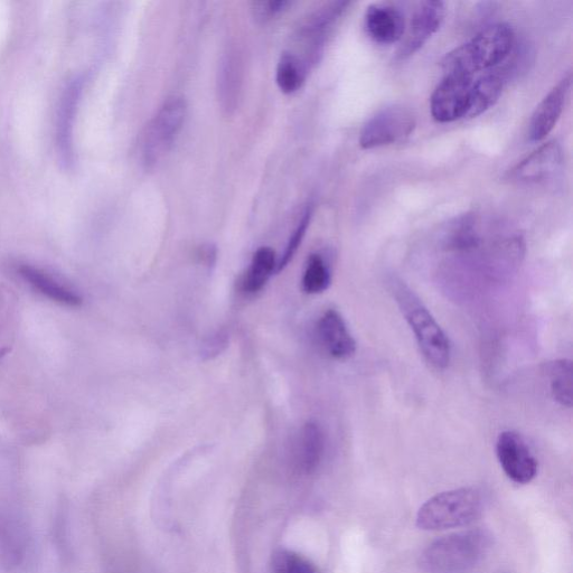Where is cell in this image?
<instances>
[{"label": "cell", "instance_id": "1", "mask_svg": "<svg viewBox=\"0 0 573 573\" xmlns=\"http://www.w3.org/2000/svg\"><path fill=\"white\" fill-rule=\"evenodd\" d=\"M387 286L394 302L415 334L419 349L429 364L444 370L452 360V345L443 328L429 309L407 284L397 276L387 278Z\"/></svg>", "mask_w": 573, "mask_h": 573}, {"label": "cell", "instance_id": "2", "mask_svg": "<svg viewBox=\"0 0 573 573\" xmlns=\"http://www.w3.org/2000/svg\"><path fill=\"white\" fill-rule=\"evenodd\" d=\"M515 45V34L509 24L497 23L484 28L474 39L448 53L443 61L445 75L475 77L503 63Z\"/></svg>", "mask_w": 573, "mask_h": 573}, {"label": "cell", "instance_id": "3", "mask_svg": "<svg viewBox=\"0 0 573 573\" xmlns=\"http://www.w3.org/2000/svg\"><path fill=\"white\" fill-rule=\"evenodd\" d=\"M491 543V535L483 530L450 534L430 544L420 566L427 573H467L483 560Z\"/></svg>", "mask_w": 573, "mask_h": 573}, {"label": "cell", "instance_id": "4", "mask_svg": "<svg viewBox=\"0 0 573 573\" xmlns=\"http://www.w3.org/2000/svg\"><path fill=\"white\" fill-rule=\"evenodd\" d=\"M484 511V497L476 488L438 494L418 512L417 525L421 530L440 531L462 528L474 523Z\"/></svg>", "mask_w": 573, "mask_h": 573}, {"label": "cell", "instance_id": "5", "mask_svg": "<svg viewBox=\"0 0 573 573\" xmlns=\"http://www.w3.org/2000/svg\"><path fill=\"white\" fill-rule=\"evenodd\" d=\"M186 115V101L181 97L168 98L156 111L140 142V155L146 168L163 161L180 135Z\"/></svg>", "mask_w": 573, "mask_h": 573}, {"label": "cell", "instance_id": "6", "mask_svg": "<svg viewBox=\"0 0 573 573\" xmlns=\"http://www.w3.org/2000/svg\"><path fill=\"white\" fill-rule=\"evenodd\" d=\"M33 549L32 533L23 516L11 507L0 505V568L7 573L25 570Z\"/></svg>", "mask_w": 573, "mask_h": 573}, {"label": "cell", "instance_id": "7", "mask_svg": "<svg viewBox=\"0 0 573 573\" xmlns=\"http://www.w3.org/2000/svg\"><path fill=\"white\" fill-rule=\"evenodd\" d=\"M417 127L416 116L403 106L384 108L375 114L362 128L360 146L373 149L402 142L413 134Z\"/></svg>", "mask_w": 573, "mask_h": 573}, {"label": "cell", "instance_id": "8", "mask_svg": "<svg viewBox=\"0 0 573 573\" xmlns=\"http://www.w3.org/2000/svg\"><path fill=\"white\" fill-rule=\"evenodd\" d=\"M474 77L445 75L430 101L431 115L440 124L467 118L471 109Z\"/></svg>", "mask_w": 573, "mask_h": 573}, {"label": "cell", "instance_id": "9", "mask_svg": "<svg viewBox=\"0 0 573 573\" xmlns=\"http://www.w3.org/2000/svg\"><path fill=\"white\" fill-rule=\"evenodd\" d=\"M496 456L507 477L520 485L529 484L538 474V460L518 432L507 430L496 441Z\"/></svg>", "mask_w": 573, "mask_h": 573}, {"label": "cell", "instance_id": "10", "mask_svg": "<svg viewBox=\"0 0 573 573\" xmlns=\"http://www.w3.org/2000/svg\"><path fill=\"white\" fill-rule=\"evenodd\" d=\"M562 163V148L556 140H551L516 165L510 173V178L513 182L521 184L546 182L560 171Z\"/></svg>", "mask_w": 573, "mask_h": 573}, {"label": "cell", "instance_id": "11", "mask_svg": "<svg viewBox=\"0 0 573 573\" xmlns=\"http://www.w3.org/2000/svg\"><path fill=\"white\" fill-rule=\"evenodd\" d=\"M571 87L572 74L568 73L539 103L530 121L529 138L531 142H541L557 126L562 112L565 110Z\"/></svg>", "mask_w": 573, "mask_h": 573}, {"label": "cell", "instance_id": "12", "mask_svg": "<svg viewBox=\"0 0 573 573\" xmlns=\"http://www.w3.org/2000/svg\"><path fill=\"white\" fill-rule=\"evenodd\" d=\"M446 16V5L443 2L420 3L412 16L410 30L405 43L399 52L400 59H407L424 48L425 44L434 36Z\"/></svg>", "mask_w": 573, "mask_h": 573}, {"label": "cell", "instance_id": "13", "mask_svg": "<svg viewBox=\"0 0 573 573\" xmlns=\"http://www.w3.org/2000/svg\"><path fill=\"white\" fill-rule=\"evenodd\" d=\"M364 27L375 43L391 45L399 42L405 34V15L392 5L373 4L366 9Z\"/></svg>", "mask_w": 573, "mask_h": 573}, {"label": "cell", "instance_id": "14", "mask_svg": "<svg viewBox=\"0 0 573 573\" xmlns=\"http://www.w3.org/2000/svg\"><path fill=\"white\" fill-rule=\"evenodd\" d=\"M318 337L325 351L336 360L350 359L356 351V342L343 316L328 309L319 319Z\"/></svg>", "mask_w": 573, "mask_h": 573}, {"label": "cell", "instance_id": "15", "mask_svg": "<svg viewBox=\"0 0 573 573\" xmlns=\"http://www.w3.org/2000/svg\"><path fill=\"white\" fill-rule=\"evenodd\" d=\"M325 434L315 421H309L300 432L296 450L297 466L305 474H312L321 465L325 453Z\"/></svg>", "mask_w": 573, "mask_h": 573}, {"label": "cell", "instance_id": "16", "mask_svg": "<svg viewBox=\"0 0 573 573\" xmlns=\"http://www.w3.org/2000/svg\"><path fill=\"white\" fill-rule=\"evenodd\" d=\"M21 277L30 284L35 290L39 291L45 297H48L52 302L69 306L79 307L82 305V297L75 293L68 287L58 283L44 271L34 268L32 266L23 265L18 268Z\"/></svg>", "mask_w": 573, "mask_h": 573}, {"label": "cell", "instance_id": "17", "mask_svg": "<svg viewBox=\"0 0 573 573\" xmlns=\"http://www.w3.org/2000/svg\"><path fill=\"white\" fill-rule=\"evenodd\" d=\"M505 86L501 73L490 72L474 80L471 109L467 118L481 116L500 100Z\"/></svg>", "mask_w": 573, "mask_h": 573}, {"label": "cell", "instance_id": "18", "mask_svg": "<svg viewBox=\"0 0 573 573\" xmlns=\"http://www.w3.org/2000/svg\"><path fill=\"white\" fill-rule=\"evenodd\" d=\"M242 82L241 60L237 52H229L221 63L219 92L222 106L228 112L237 108Z\"/></svg>", "mask_w": 573, "mask_h": 573}, {"label": "cell", "instance_id": "19", "mask_svg": "<svg viewBox=\"0 0 573 573\" xmlns=\"http://www.w3.org/2000/svg\"><path fill=\"white\" fill-rule=\"evenodd\" d=\"M278 260L274 249L262 247L253 256L246 277H244V290L250 294L258 293L268 283L274 272H277Z\"/></svg>", "mask_w": 573, "mask_h": 573}, {"label": "cell", "instance_id": "20", "mask_svg": "<svg viewBox=\"0 0 573 573\" xmlns=\"http://www.w3.org/2000/svg\"><path fill=\"white\" fill-rule=\"evenodd\" d=\"M307 63L294 53L285 52L277 65L276 82L281 92L293 95L305 83Z\"/></svg>", "mask_w": 573, "mask_h": 573}, {"label": "cell", "instance_id": "21", "mask_svg": "<svg viewBox=\"0 0 573 573\" xmlns=\"http://www.w3.org/2000/svg\"><path fill=\"white\" fill-rule=\"evenodd\" d=\"M547 378L554 401L560 406L572 407V362L567 359L557 360L547 365Z\"/></svg>", "mask_w": 573, "mask_h": 573}, {"label": "cell", "instance_id": "22", "mask_svg": "<svg viewBox=\"0 0 573 573\" xmlns=\"http://www.w3.org/2000/svg\"><path fill=\"white\" fill-rule=\"evenodd\" d=\"M332 284L330 265L319 253H313L307 260L303 277V289L306 294L318 295L324 293Z\"/></svg>", "mask_w": 573, "mask_h": 573}, {"label": "cell", "instance_id": "23", "mask_svg": "<svg viewBox=\"0 0 573 573\" xmlns=\"http://www.w3.org/2000/svg\"><path fill=\"white\" fill-rule=\"evenodd\" d=\"M52 537L56 552H58L62 562H71L73 548L70 535L69 507L65 502H61L58 509H56L53 520Z\"/></svg>", "mask_w": 573, "mask_h": 573}, {"label": "cell", "instance_id": "24", "mask_svg": "<svg viewBox=\"0 0 573 573\" xmlns=\"http://www.w3.org/2000/svg\"><path fill=\"white\" fill-rule=\"evenodd\" d=\"M274 573H316L311 561L295 551L281 549L272 558Z\"/></svg>", "mask_w": 573, "mask_h": 573}, {"label": "cell", "instance_id": "25", "mask_svg": "<svg viewBox=\"0 0 573 573\" xmlns=\"http://www.w3.org/2000/svg\"><path fill=\"white\" fill-rule=\"evenodd\" d=\"M312 215V209H307L304 212L302 219H300L293 233V236L290 237L287 243L283 256H281V258L278 260L277 274L285 270V268L289 265V262L294 259L300 244L303 243L309 225H311Z\"/></svg>", "mask_w": 573, "mask_h": 573}, {"label": "cell", "instance_id": "26", "mask_svg": "<svg viewBox=\"0 0 573 573\" xmlns=\"http://www.w3.org/2000/svg\"><path fill=\"white\" fill-rule=\"evenodd\" d=\"M291 5L287 0H271V2H253L251 4V12L256 21L260 23H267L274 20L280 14L287 11Z\"/></svg>", "mask_w": 573, "mask_h": 573}, {"label": "cell", "instance_id": "27", "mask_svg": "<svg viewBox=\"0 0 573 573\" xmlns=\"http://www.w3.org/2000/svg\"><path fill=\"white\" fill-rule=\"evenodd\" d=\"M230 337L227 331L215 332L202 343L201 358L203 361L218 358L229 346Z\"/></svg>", "mask_w": 573, "mask_h": 573}]
</instances>
